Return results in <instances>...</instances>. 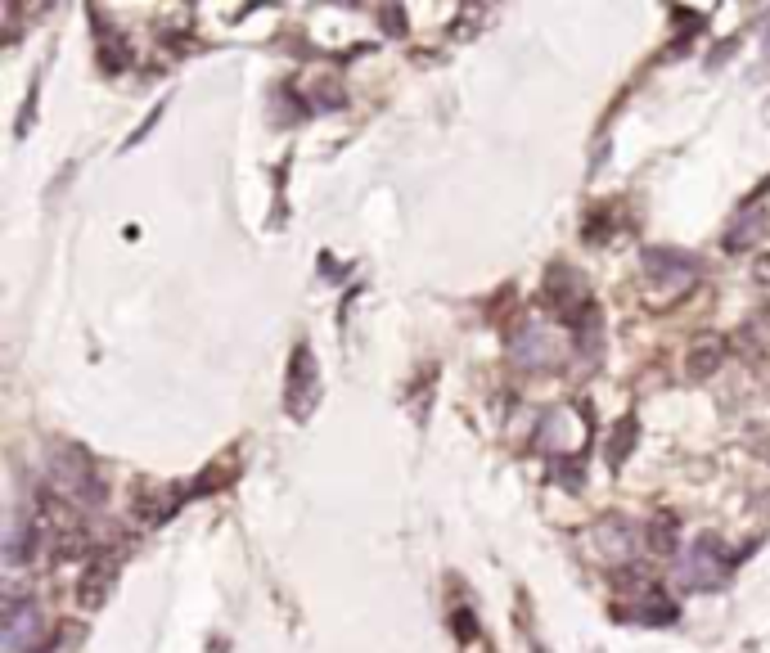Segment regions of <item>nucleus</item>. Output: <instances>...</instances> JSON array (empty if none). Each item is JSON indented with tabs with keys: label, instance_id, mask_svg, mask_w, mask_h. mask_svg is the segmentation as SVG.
<instances>
[{
	"label": "nucleus",
	"instance_id": "obj_4",
	"mask_svg": "<svg viewBox=\"0 0 770 653\" xmlns=\"http://www.w3.org/2000/svg\"><path fill=\"white\" fill-rule=\"evenodd\" d=\"M37 631H41L37 599H28V595H10V599H5V649L23 653Z\"/></svg>",
	"mask_w": 770,
	"mask_h": 653
},
{
	"label": "nucleus",
	"instance_id": "obj_5",
	"mask_svg": "<svg viewBox=\"0 0 770 653\" xmlns=\"http://www.w3.org/2000/svg\"><path fill=\"white\" fill-rule=\"evenodd\" d=\"M311 392H316V370H311V352H307V347H298V352H293V374H289V410H293L298 419L307 415Z\"/></svg>",
	"mask_w": 770,
	"mask_h": 653
},
{
	"label": "nucleus",
	"instance_id": "obj_6",
	"mask_svg": "<svg viewBox=\"0 0 770 653\" xmlns=\"http://www.w3.org/2000/svg\"><path fill=\"white\" fill-rule=\"evenodd\" d=\"M716 356H721V347H703V352H694V361H689V365H694V370L703 374V370H712Z\"/></svg>",
	"mask_w": 770,
	"mask_h": 653
},
{
	"label": "nucleus",
	"instance_id": "obj_3",
	"mask_svg": "<svg viewBox=\"0 0 770 653\" xmlns=\"http://www.w3.org/2000/svg\"><path fill=\"white\" fill-rule=\"evenodd\" d=\"M680 581L694 590H716L721 586V554H716V536H698L694 550L680 563Z\"/></svg>",
	"mask_w": 770,
	"mask_h": 653
},
{
	"label": "nucleus",
	"instance_id": "obj_2",
	"mask_svg": "<svg viewBox=\"0 0 770 653\" xmlns=\"http://www.w3.org/2000/svg\"><path fill=\"white\" fill-rule=\"evenodd\" d=\"M644 271H649V280L667 293H680L698 280V262L685 253H676V248H649V253H644Z\"/></svg>",
	"mask_w": 770,
	"mask_h": 653
},
{
	"label": "nucleus",
	"instance_id": "obj_1",
	"mask_svg": "<svg viewBox=\"0 0 770 653\" xmlns=\"http://www.w3.org/2000/svg\"><path fill=\"white\" fill-rule=\"evenodd\" d=\"M55 478H59V487L68 491V496H77V500H86V505H100L104 500V482H100V473L91 469V460H86L82 451H59L55 455Z\"/></svg>",
	"mask_w": 770,
	"mask_h": 653
}]
</instances>
